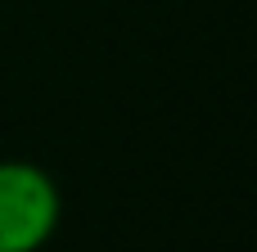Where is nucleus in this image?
Returning a JSON list of instances; mask_svg holds the SVG:
<instances>
[{
    "label": "nucleus",
    "mask_w": 257,
    "mask_h": 252,
    "mask_svg": "<svg viewBox=\"0 0 257 252\" xmlns=\"http://www.w3.org/2000/svg\"><path fill=\"white\" fill-rule=\"evenodd\" d=\"M63 221L54 176L27 158H0V252H41Z\"/></svg>",
    "instance_id": "nucleus-1"
}]
</instances>
